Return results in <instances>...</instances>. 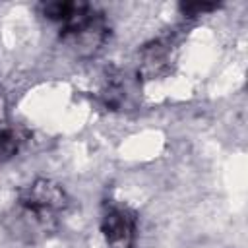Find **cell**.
Returning <instances> with one entry per match:
<instances>
[{"mask_svg":"<svg viewBox=\"0 0 248 248\" xmlns=\"http://www.w3.org/2000/svg\"><path fill=\"white\" fill-rule=\"evenodd\" d=\"M46 19L60 29L62 41L81 54L95 52L107 39L108 27L101 12L83 2H46L41 6Z\"/></svg>","mask_w":248,"mask_h":248,"instance_id":"6da1fadb","label":"cell"},{"mask_svg":"<svg viewBox=\"0 0 248 248\" xmlns=\"http://www.w3.org/2000/svg\"><path fill=\"white\" fill-rule=\"evenodd\" d=\"M68 207L66 192L45 178L25 186L16 202V217L25 227V232H48L56 229L62 213Z\"/></svg>","mask_w":248,"mask_h":248,"instance_id":"7a4b0ae2","label":"cell"},{"mask_svg":"<svg viewBox=\"0 0 248 248\" xmlns=\"http://www.w3.org/2000/svg\"><path fill=\"white\" fill-rule=\"evenodd\" d=\"M101 232L110 248H132L136 240V213L126 205L105 203Z\"/></svg>","mask_w":248,"mask_h":248,"instance_id":"3957f363","label":"cell"},{"mask_svg":"<svg viewBox=\"0 0 248 248\" xmlns=\"http://www.w3.org/2000/svg\"><path fill=\"white\" fill-rule=\"evenodd\" d=\"M21 145L19 134L10 126H0V165L10 161Z\"/></svg>","mask_w":248,"mask_h":248,"instance_id":"277c9868","label":"cell"},{"mask_svg":"<svg viewBox=\"0 0 248 248\" xmlns=\"http://www.w3.org/2000/svg\"><path fill=\"white\" fill-rule=\"evenodd\" d=\"M180 8H182V12L188 14V16H200V14H203V12L215 10L217 6H215V4H182Z\"/></svg>","mask_w":248,"mask_h":248,"instance_id":"5b68a950","label":"cell"}]
</instances>
